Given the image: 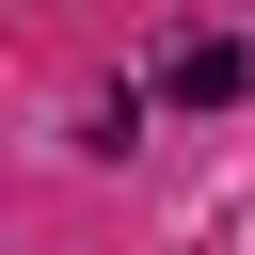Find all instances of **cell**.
Wrapping results in <instances>:
<instances>
[{
    "instance_id": "6da1fadb",
    "label": "cell",
    "mask_w": 255,
    "mask_h": 255,
    "mask_svg": "<svg viewBox=\"0 0 255 255\" xmlns=\"http://www.w3.org/2000/svg\"><path fill=\"white\" fill-rule=\"evenodd\" d=\"M239 96H255V48L239 32H191L175 48V112H239Z\"/></svg>"
}]
</instances>
